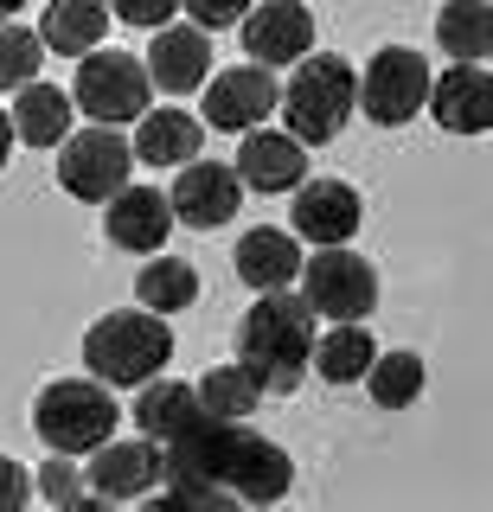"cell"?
Segmentation results:
<instances>
[{
	"mask_svg": "<svg viewBox=\"0 0 493 512\" xmlns=\"http://www.w3.org/2000/svg\"><path fill=\"white\" fill-rule=\"evenodd\" d=\"M365 218V199L346 180H301L295 186V205H289V224L295 237H308V244H346V237L359 231Z\"/></svg>",
	"mask_w": 493,
	"mask_h": 512,
	"instance_id": "obj_12",
	"label": "cell"
},
{
	"mask_svg": "<svg viewBox=\"0 0 493 512\" xmlns=\"http://www.w3.org/2000/svg\"><path fill=\"white\" fill-rule=\"evenodd\" d=\"M173 359V327H167V314H103L97 327L84 333V365H90V378H103V384H148L161 365Z\"/></svg>",
	"mask_w": 493,
	"mask_h": 512,
	"instance_id": "obj_4",
	"label": "cell"
},
{
	"mask_svg": "<svg viewBox=\"0 0 493 512\" xmlns=\"http://www.w3.org/2000/svg\"><path fill=\"white\" fill-rule=\"evenodd\" d=\"M186 13H193V26L199 32H218V26H237L250 13V0H180Z\"/></svg>",
	"mask_w": 493,
	"mask_h": 512,
	"instance_id": "obj_31",
	"label": "cell"
},
{
	"mask_svg": "<svg viewBox=\"0 0 493 512\" xmlns=\"http://www.w3.org/2000/svg\"><path fill=\"white\" fill-rule=\"evenodd\" d=\"M423 96H429V58L423 52H410V45H385L372 64H365V84H359V103H365V116L372 122H410L423 109Z\"/></svg>",
	"mask_w": 493,
	"mask_h": 512,
	"instance_id": "obj_9",
	"label": "cell"
},
{
	"mask_svg": "<svg viewBox=\"0 0 493 512\" xmlns=\"http://www.w3.org/2000/svg\"><path fill=\"white\" fill-rule=\"evenodd\" d=\"M301 276V250L289 231H244V244H237V282L257 288V295H269V288H289Z\"/></svg>",
	"mask_w": 493,
	"mask_h": 512,
	"instance_id": "obj_20",
	"label": "cell"
},
{
	"mask_svg": "<svg viewBox=\"0 0 493 512\" xmlns=\"http://www.w3.org/2000/svg\"><path fill=\"white\" fill-rule=\"evenodd\" d=\"M7 148H13V122H7V109H0V167H7Z\"/></svg>",
	"mask_w": 493,
	"mask_h": 512,
	"instance_id": "obj_34",
	"label": "cell"
},
{
	"mask_svg": "<svg viewBox=\"0 0 493 512\" xmlns=\"http://www.w3.org/2000/svg\"><path fill=\"white\" fill-rule=\"evenodd\" d=\"M301 301L327 320H372L378 308V269L365 263L359 250L327 244L321 256L301 263Z\"/></svg>",
	"mask_w": 493,
	"mask_h": 512,
	"instance_id": "obj_7",
	"label": "cell"
},
{
	"mask_svg": "<svg viewBox=\"0 0 493 512\" xmlns=\"http://www.w3.org/2000/svg\"><path fill=\"white\" fill-rule=\"evenodd\" d=\"M148 84L154 90H167V96H186V90H199L205 77H212V39H205L199 26H161L154 32V45H148Z\"/></svg>",
	"mask_w": 493,
	"mask_h": 512,
	"instance_id": "obj_18",
	"label": "cell"
},
{
	"mask_svg": "<svg viewBox=\"0 0 493 512\" xmlns=\"http://www.w3.org/2000/svg\"><path fill=\"white\" fill-rule=\"evenodd\" d=\"M135 295H141L148 314H180V308L199 301V269L180 263V256H154V263L135 276Z\"/></svg>",
	"mask_w": 493,
	"mask_h": 512,
	"instance_id": "obj_26",
	"label": "cell"
},
{
	"mask_svg": "<svg viewBox=\"0 0 493 512\" xmlns=\"http://www.w3.org/2000/svg\"><path fill=\"white\" fill-rule=\"evenodd\" d=\"M129 416H135V429L148 442H173L180 429H193L199 416H205V404H199V391L193 384H173V378H161V384H141V397L129 404Z\"/></svg>",
	"mask_w": 493,
	"mask_h": 512,
	"instance_id": "obj_19",
	"label": "cell"
},
{
	"mask_svg": "<svg viewBox=\"0 0 493 512\" xmlns=\"http://www.w3.org/2000/svg\"><path fill=\"white\" fill-rule=\"evenodd\" d=\"M436 45L455 64H481L493 52V7L487 0H449L436 13Z\"/></svg>",
	"mask_w": 493,
	"mask_h": 512,
	"instance_id": "obj_24",
	"label": "cell"
},
{
	"mask_svg": "<svg viewBox=\"0 0 493 512\" xmlns=\"http://www.w3.org/2000/svg\"><path fill=\"white\" fill-rule=\"evenodd\" d=\"M237 186L250 192H295L301 180H308V154H301V141L289 135V128H244V148H237L231 160Z\"/></svg>",
	"mask_w": 493,
	"mask_h": 512,
	"instance_id": "obj_16",
	"label": "cell"
},
{
	"mask_svg": "<svg viewBox=\"0 0 493 512\" xmlns=\"http://www.w3.org/2000/svg\"><path fill=\"white\" fill-rule=\"evenodd\" d=\"M237 346V365L257 378V391H295L308 378V359H314V308L289 288H269L257 295V308L237 320L231 333Z\"/></svg>",
	"mask_w": 493,
	"mask_h": 512,
	"instance_id": "obj_2",
	"label": "cell"
},
{
	"mask_svg": "<svg viewBox=\"0 0 493 512\" xmlns=\"http://www.w3.org/2000/svg\"><path fill=\"white\" fill-rule=\"evenodd\" d=\"M372 359H378V346H372V333H365V320H333L321 340H314V359L308 365L327 384H359Z\"/></svg>",
	"mask_w": 493,
	"mask_h": 512,
	"instance_id": "obj_23",
	"label": "cell"
},
{
	"mask_svg": "<svg viewBox=\"0 0 493 512\" xmlns=\"http://www.w3.org/2000/svg\"><path fill=\"white\" fill-rule=\"evenodd\" d=\"M103 32H109V0H52L39 45H52L58 58H84L103 45Z\"/></svg>",
	"mask_w": 493,
	"mask_h": 512,
	"instance_id": "obj_22",
	"label": "cell"
},
{
	"mask_svg": "<svg viewBox=\"0 0 493 512\" xmlns=\"http://www.w3.org/2000/svg\"><path fill=\"white\" fill-rule=\"evenodd\" d=\"M244 52L250 64H263V71H276V64H295L314 52V13L301 7V0H263V7H250L244 20Z\"/></svg>",
	"mask_w": 493,
	"mask_h": 512,
	"instance_id": "obj_11",
	"label": "cell"
},
{
	"mask_svg": "<svg viewBox=\"0 0 493 512\" xmlns=\"http://www.w3.org/2000/svg\"><path fill=\"white\" fill-rule=\"evenodd\" d=\"M90 500H141V493L161 487V442H116L109 436L103 448H90Z\"/></svg>",
	"mask_w": 493,
	"mask_h": 512,
	"instance_id": "obj_15",
	"label": "cell"
},
{
	"mask_svg": "<svg viewBox=\"0 0 493 512\" xmlns=\"http://www.w3.org/2000/svg\"><path fill=\"white\" fill-rule=\"evenodd\" d=\"M71 90L58 84H20V96H13V141H33V148H58V141L71 135Z\"/></svg>",
	"mask_w": 493,
	"mask_h": 512,
	"instance_id": "obj_21",
	"label": "cell"
},
{
	"mask_svg": "<svg viewBox=\"0 0 493 512\" xmlns=\"http://www.w3.org/2000/svg\"><path fill=\"white\" fill-rule=\"evenodd\" d=\"M199 154V122L186 109H154L141 116V135H135V160L148 167H186Z\"/></svg>",
	"mask_w": 493,
	"mask_h": 512,
	"instance_id": "obj_25",
	"label": "cell"
},
{
	"mask_svg": "<svg viewBox=\"0 0 493 512\" xmlns=\"http://www.w3.org/2000/svg\"><path fill=\"white\" fill-rule=\"evenodd\" d=\"M103 231H109V244H116V250H141V256L161 250L167 231H173L167 192H161V186H122V192H109Z\"/></svg>",
	"mask_w": 493,
	"mask_h": 512,
	"instance_id": "obj_17",
	"label": "cell"
},
{
	"mask_svg": "<svg viewBox=\"0 0 493 512\" xmlns=\"http://www.w3.org/2000/svg\"><path fill=\"white\" fill-rule=\"evenodd\" d=\"M365 384H372L378 410H404V404H417V391H423V359L417 352H378V359L365 365Z\"/></svg>",
	"mask_w": 493,
	"mask_h": 512,
	"instance_id": "obj_28",
	"label": "cell"
},
{
	"mask_svg": "<svg viewBox=\"0 0 493 512\" xmlns=\"http://www.w3.org/2000/svg\"><path fill=\"white\" fill-rule=\"evenodd\" d=\"M199 404H205V416H225V423H244L250 410L263 404V391H257V378L244 372V365H212L199 384Z\"/></svg>",
	"mask_w": 493,
	"mask_h": 512,
	"instance_id": "obj_27",
	"label": "cell"
},
{
	"mask_svg": "<svg viewBox=\"0 0 493 512\" xmlns=\"http://www.w3.org/2000/svg\"><path fill=\"white\" fill-rule=\"evenodd\" d=\"M20 7H26V0H0V26H7V20H13Z\"/></svg>",
	"mask_w": 493,
	"mask_h": 512,
	"instance_id": "obj_35",
	"label": "cell"
},
{
	"mask_svg": "<svg viewBox=\"0 0 493 512\" xmlns=\"http://www.w3.org/2000/svg\"><path fill=\"white\" fill-rule=\"evenodd\" d=\"M129 167H135V148L103 122H90V128L58 141V186L71 199H109V192H122L129 186Z\"/></svg>",
	"mask_w": 493,
	"mask_h": 512,
	"instance_id": "obj_8",
	"label": "cell"
},
{
	"mask_svg": "<svg viewBox=\"0 0 493 512\" xmlns=\"http://www.w3.org/2000/svg\"><path fill=\"white\" fill-rule=\"evenodd\" d=\"M39 493H45L52 506H84V500H90V487H84V480H77V468H71V455H52V461H45Z\"/></svg>",
	"mask_w": 493,
	"mask_h": 512,
	"instance_id": "obj_30",
	"label": "cell"
},
{
	"mask_svg": "<svg viewBox=\"0 0 493 512\" xmlns=\"http://www.w3.org/2000/svg\"><path fill=\"white\" fill-rule=\"evenodd\" d=\"M173 7H180V0H109V13H116V20L148 26V32H161L173 20Z\"/></svg>",
	"mask_w": 493,
	"mask_h": 512,
	"instance_id": "obj_32",
	"label": "cell"
},
{
	"mask_svg": "<svg viewBox=\"0 0 493 512\" xmlns=\"http://www.w3.org/2000/svg\"><path fill=\"white\" fill-rule=\"evenodd\" d=\"M161 487L186 506H276L295 487V461L244 423L199 416L193 429L161 442Z\"/></svg>",
	"mask_w": 493,
	"mask_h": 512,
	"instance_id": "obj_1",
	"label": "cell"
},
{
	"mask_svg": "<svg viewBox=\"0 0 493 512\" xmlns=\"http://www.w3.org/2000/svg\"><path fill=\"white\" fill-rule=\"evenodd\" d=\"M39 64H45L39 32H26V26H0V90L33 84V77H39Z\"/></svg>",
	"mask_w": 493,
	"mask_h": 512,
	"instance_id": "obj_29",
	"label": "cell"
},
{
	"mask_svg": "<svg viewBox=\"0 0 493 512\" xmlns=\"http://www.w3.org/2000/svg\"><path fill=\"white\" fill-rule=\"evenodd\" d=\"M237 199H244V186H237V173L225 167V160H186L180 180H173V192H167L173 224H193V231H218V224H231Z\"/></svg>",
	"mask_w": 493,
	"mask_h": 512,
	"instance_id": "obj_10",
	"label": "cell"
},
{
	"mask_svg": "<svg viewBox=\"0 0 493 512\" xmlns=\"http://www.w3.org/2000/svg\"><path fill=\"white\" fill-rule=\"evenodd\" d=\"M116 397H109L103 378H58L39 391L33 404V429L52 455H90L116 436Z\"/></svg>",
	"mask_w": 493,
	"mask_h": 512,
	"instance_id": "obj_5",
	"label": "cell"
},
{
	"mask_svg": "<svg viewBox=\"0 0 493 512\" xmlns=\"http://www.w3.org/2000/svg\"><path fill=\"white\" fill-rule=\"evenodd\" d=\"M423 109L449 128V135H487L493 128V77H487V64H455V71L429 77Z\"/></svg>",
	"mask_w": 493,
	"mask_h": 512,
	"instance_id": "obj_13",
	"label": "cell"
},
{
	"mask_svg": "<svg viewBox=\"0 0 493 512\" xmlns=\"http://www.w3.org/2000/svg\"><path fill=\"white\" fill-rule=\"evenodd\" d=\"M26 493H33V480L20 474V461H13V455H0V512H20Z\"/></svg>",
	"mask_w": 493,
	"mask_h": 512,
	"instance_id": "obj_33",
	"label": "cell"
},
{
	"mask_svg": "<svg viewBox=\"0 0 493 512\" xmlns=\"http://www.w3.org/2000/svg\"><path fill=\"white\" fill-rule=\"evenodd\" d=\"M148 71H141V58L135 52H84L77 58V84H71V103L84 109L90 122H103V128H122V122H141L148 116Z\"/></svg>",
	"mask_w": 493,
	"mask_h": 512,
	"instance_id": "obj_6",
	"label": "cell"
},
{
	"mask_svg": "<svg viewBox=\"0 0 493 512\" xmlns=\"http://www.w3.org/2000/svg\"><path fill=\"white\" fill-rule=\"evenodd\" d=\"M276 96H282V84L263 64H231V71H218L212 90H205V122L244 135V128H263V116L276 109Z\"/></svg>",
	"mask_w": 493,
	"mask_h": 512,
	"instance_id": "obj_14",
	"label": "cell"
},
{
	"mask_svg": "<svg viewBox=\"0 0 493 512\" xmlns=\"http://www.w3.org/2000/svg\"><path fill=\"white\" fill-rule=\"evenodd\" d=\"M276 109H282V122H289V135L301 148H308V141L321 148V141H333L346 122H353L359 71L346 58H333V52H308V58H295V77L282 84Z\"/></svg>",
	"mask_w": 493,
	"mask_h": 512,
	"instance_id": "obj_3",
	"label": "cell"
}]
</instances>
